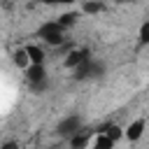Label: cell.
I'll list each match as a JSON object with an SVG mask.
<instances>
[{
    "mask_svg": "<svg viewBox=\"0 0 149 149\" xmlns=\"http://www.w3.org/2000/svg\"><path fill=\"white\" fill-rule=\"evenodd\" d=\"M35 37L44 44V47H63L68 42V30L56 21V19H47L37 26Z\"/></svg>",
    "mask_w": 149,
    "mask_h": 149,
    "instance_id": "cell-1",
    "label": "cell"
},
{
    "mask_svg": "<svg viewBox=\"0 0 149 149\" xmlns=\"http://www.w3.org/2000/svg\"><path fill=\"white\" fill-rule=\"evenodd\" d=\"M88 58H91V51H88L86 47H74V49H70V51L65 54L63 65H65L68 70H74L77 65H81V63L88 61Z\"/></svg>",
    "mask_w": 149,
    "mask_h": 149,
    "instance_id": "cell-2",
    "label": "cell"
},
{
    "mask_svg": "<svg viewBox=\"0 0 149 149\" xmlns=\"http://www.w3.org/2000/svg\"><path fill=\"white\" fill-rule=\"evenodd\" d=\"M23 72H26V79H28L35 88L44 86V81H47V65H44V63H30Z\"/></svg>",
    "mask_w": 149,
    "mask_h": 149,
    "instance_id": "cell-3",
    "label": "cell"
},
{
    "mask_svg": "<svg viewBox=\"0 0 149 149\" xmlns=\"http://www.w3.org/2000/svg\"><path fill=\"white\" fill-rule=\"evenodd\" d=\"M144 130H147V119H144V116H137V119H133V121L123 128V137H126L128 142H140L142 135H144Z\"/></svg>",
    "mask_w": 149,
    "mask_h": 149,
    "instance_id": "cell-4",
    "label": "cell"
},
{
    "mask_svg": "<svg viewBox=\"0 0 149 149\" xmlns=\"http://www.w3.org/2000/svg\"><path fill=\"white\" fill-rule=\"evenodd\" d=\"M56 130H58V135H63V137H72L74 133L81 130V119H79L77 114H70V116H65V119L56 126Z\"/></svg>",
    "mask_w": 149,
    "mask_h": 149,
    "instance_id": "cell-5",
    "label": "cell"
},
{
    "mask_svg": "<svg viewBox=\"0 0 149 149\" xmlns=\"http://www.w3.org/2000/svg\"><path fill=\"white\" fill-rule=\"evenodd\" d=\"M116 142L102 130V128H98V130H93L91 133V137H88V147L86 149H109V147H114Z\"/></svg>",
    "mask_w": 149,
    "mask_h": 149,
    "instance_id": "cell-6",
    "label": "cell"
},
{
    "mask_svg": "<svg viewBox=\"0 0 149 149\" xmlns=\"http://www.w3.org/2000/svg\"><path fill=\"white\" fill-rule=\"evenodd\" d=\"M79 19H81V12H79V9H65V12H61V14L56 16V21H58L68 33L79 23Z\"/></svg>",
    "mask_w": 149,
    "mask_h": 149,
    "instance_id": "cell-7",
    "label": "cell"
},
{
    "mask_svg": "<svg viewBox=\"0 0 149 149\" xmlns=\"http://www.w3.org/2000/svg\"><path fill=\"white\" fill-rule=\"evenodd\" d=\"M105 0H81V7L79 12L86 14V16H95V14H102L105 12Z\"/></svg>",
    "mask_w": 149,
    "mask_h": 149,
    "instance_id": "cell-8",
    "label": "cell"
},
{
    "mask_svg": "<svg viewBox=\"0 0 149 149\" xmlns=\"http://www.w3.org/2000/svg\"><path fill=\"white\" fill-rule=\"evenodd\" d=\"M26 51L30 56V63H47V49L44 44H26Z\"/></svg>",
    "mask_w": 149,
    "mask_h": 149,
    "instance_id": "cell-9",
    "label": "cell"
},
{
    "mask_svg": "<svg viewBox=\"0 0 149 149\" xmlns=\"http://www.w3.org/2000/svg\"><path fill=\"white\" fill-rule=\"evenodd\" d=\"M12 63H14L19 70H26V68L30 65V56H28L26 47H19V49H14V51H12Z\"/></svg>",
    "mask_w": 149,
    "mask_h": 149,
    "instance_id": "cell-10",
    "label": "cell"
},
{
    "mask_svg": "<svg viewBox=\"0 0 149 149\" xmlns=\"http://www.w3.org/2000/svg\"><path fill=\"white\" fill-rule=\"evenodd\" d=\"M137 42H140L142 47L149 44V19L140 23V28H137Z\"/></svg>",
    "mask_w": 149,
    "mask_h": 149,
    "instance_id": "cell-11",
    "label": "cell"
},
{
    "mask_svg": "<svg viewBox=\"0 0 149 149\" xmlns=\"http://www.w3.org/2000/svg\"><path fill=\"white\" fill-rule=\"evenodd\" d=\"M44 7H70L74 5V0H40Z\"/></svg>",
    "mask_w": 149,
    "mask_h": 149,
    "instance_id": "cell-12",
    "label": "cell"
},
{
    "mask_svg": "<svg viewBox=\"0 0 149 149\" xmlns=\"http://www.w3.org/2000/svg\"><path fill=\"white\" fill-rule=\"evenodd\" d=\"M116 5H126V2H130V0H114Z\"/></svg>",
    "mask_w": 149,
    "mask_h": 149,
    "instance_id": "cell-13",
    "label": "cell"
},
{
    "mask_svg": "<svg viewBox=\"0 0 149 149\" xmlns=\"http://www.w3.org/2000/svg\"><path fill=\"white\" fill-rule=\"evenodd\" d=\"M5 2H16V0H5Z\"/></svg>",
    "mask_w": 149,
    "mask_h": 149,
    "instance_id": "cell-14",
    "label": "cell"
}]
</instances>
